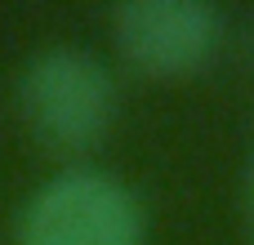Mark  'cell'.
<instances>
[{
    "mask_svg": "<svg viewBox=\"0 0 254 245\" xmlns=\"http://www.w3.org/2000/svg\"><path fill=\"white\" fill-rule=\"evenodd\" d=\"M112 67L80 45H49L18 71V112L54 152H89L116 125Z\"/></svg>",
    "mask_w": 254,
    "mask_h": 245,
    "instance_id": "6da1fadb",
    "label": "cell"
},
{
    "mask_svg": "<svg viewBox=\"0 0 254 245\" xmlns=\"http://www.w3.org/2000/svg\"><path fill=\"white\" fill-rule=\"evenodd\" d=\"M13 245H147V210L121 174L67 165L22 201Z\"/></svg>",
    "mask_w": 254,
    "mask_h": 245,
    "instance_id": "7a4b0ae2",
    "label": "cell"
},
{
    "mask_svg": "<svg viewBox=\"0 0 254 245\" xmlns=\"http://www.w3.org/2000/svg\"><path fill=\"white\" fill-rule=\"evenodd\" d=\"M116 54L152 80L201 71L219 49V9L205 0H125L107 13Z\"/></svg>",
    "mask_w": 254,
    "mask_h": 245,
    "instance_id": "3957f363",
    "label": "cell"
},
{
    "mask_svg": "<svg viewBox=\"0 0 254 245\" xmlns=\"http://www.w3.org/2000/svg\"><path fill=\"white\" fill-rule=\"evenodd\" d=\"M241 214H246V237L254 245V147L246 156V174H241Z\"/></svg>",
    "mask_w": 254,
    "mask_h": 245,
    "instance_id": "277c9868",
    "label": "cell"
}]
</instances>
